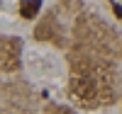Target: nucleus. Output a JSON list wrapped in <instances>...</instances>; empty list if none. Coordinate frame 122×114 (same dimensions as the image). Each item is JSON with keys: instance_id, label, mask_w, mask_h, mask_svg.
<instances>
[{"instance_id": "f257e3e1", "label": "nucleus", "mask_w": 122, "mask_h": 114, "mask_svg": "<svg viewBox=\"0 0 122 114\" xmlns=\"http://www.w3.org/2000/svg\"><path fill=\"white\" fill-rule=\"evenodd\" d=\"M73 92H76V95H83V97H90V95H93L90 80H86V78H76V80H73Z\"/></svg>"}, {"instance_id": "7ed1b4c3", "label": "nucleus", "mask_w": 122, "mask_h": 114, "mask_svg": "<svg viewBox=\"0 0 122 114\" xmlns=\"http://www.w3.org/2000/svg\"><path fill=\"white\" fill-rule=\"evenodd\" d=\"M112 10H115V15H117V17H122V7H120V5H117V3H115V5H112Z\"/></svg>"}, {"instance_id": "f03ea898", "label": "nucleus", "mask_w": 122, "mask_h": 114, "mask_svg": "<svg viewBox=\"0 0 122 114\" xmlns=\"http://www.w3.org/2000/svg\"><path fill=\"white\" fill-rule=\"evenodd\" d=\"M39 0H25V5H22V17H27V19H32L37 12H39Z\"/></svg>"}]
</instances>
